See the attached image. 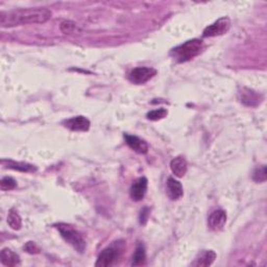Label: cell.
<instances>
[{
    "label": "cell",
    "mask_w": 267,
    "mask_h": 267,
    "mask_svg": "<svg viewBox=\"0 0 267 267\" xmlns=\"http://www.w3.org/2000/svg\"><path fill=\"white\" fill-rule=\"evenodd\" d=\"M53 13L46 7L17 8V10L0 13L1 28H14L27 24H41L47 22Z\"/></svg>",
    "instance_id": "1"
},
{
    "label": "cell",
    "mask_w": 267,
    "mask_h": 267,
    "mask_svg": "<svg viewBox=\"0 0 267 267\" xmlns=\"http://www.w3.org/2000/svg\"><path fill=\"white\" fill-rule=\"evenodd\" d=\"M202 49L203 41L200 39H192L172 49L170 56L174 58L177 62L185 63L199 56Z\"/></svg>",
    "instance_id": "2"
},
{
    "label": "cell",
    "mask_w": 267,
    "mask_h": 267,
    "mask_svg": "<svg viewBox=\"0 0 267 267\" xmlns=\"http://www.w3.org/2000/svg\"><path fill=\"white\" fill-rule=\"evenodd\" d=\"M57 230L59 231V235L66 241L67 243L70 244L75 251L83 254L86 251V241L82 234L72 226L67 225V223L59 222L55 225Z\"/></svg>",
    "instance_id": "3"
},
{
    "label": "cell",
    "mask_w": 267,
    "mask_h": 267,
    "mask_svg": "<svg viewBox=\"0 0 267 267\" xmlns=\"http://www.w3.org/2000/svg\"><path fill=\"white\" fill-rule=\"evenodd\" d=\"M231 28V20L228 17H222V18L215 21L213 24L209 25L204 30L203 37L205 38H212L216 36H221L228 32Z\"/></svg>",
    "instance_id": "4"
},
{
    "label": "cell",
    "mask_w": 267,
    "mask_h": 267,
    "mask_svg": "<svg viewBox=\"0 0 267 267\" xmlns=\"http://www.w3.org/2000/svg\"><path fill=\"white\" fill-rule=\"evenodd\" d=\"M156 74L157 70L153 68L137 67L131 71L130 75H128V80L135 85H143L151 80Z\"/></svg>",
    "instance_id": "5"
},
{
    "label": "cell",
    "mask_w": 267,
    "mask_h": 267,
    "mask_svg": "<svg viewBox=\"0 0 267 267\" xmlns=\"http://www.w3.org/2000/svg\"><path fill=\"white\" fill-rule=\"evenodd\" d=\"M148 178L144 177L137 178L130 189L131 199L135 202L142 201L144 199L146 192H148Z\"/></svg>",
    "instance_id": "6"
},
{
    "label": "cell",
    "mask_w": 267,
    "mask_h": 267,
    "mask_svg": "<svg viewBox=\"0 0 267 267\" xmlns=\"http://www.w3.org/2000/svg\"><path fill=\"white\" fill-rule=\"evenodd\" d=\"M64 126L72 132H87L90 130L91 122L85 116H76L64 121Z\"/></svg>",
    "instance_id": "7"
},
{
    "label": "cell",
    "mask_w": 267,
    "mask_h": 267,
    "mask_svg": "<svg viewBox=\"0 0 267 267\" xmlns=\"http://www.w3.org/2000/svg\"><path fill=\"white\" fill-rule=\"evenodd\" d=\"M239 99L241 103H243L246 107H257L259 106L262 101L261 94L257 93L251 89L243 88L239 92Z\"/></svg>",
    "instance_id": "8"
},
{
    "label": "cell",
    "mask_w": 267,
    "mask_h": 267,
    "mask_svg": "<svg viewBox=\"0 0 267 267\" xmlns=\"http://www.w3.org/2000/svg\"><path fill=\"white\" fill-rule=\"evenodd\" d=\"M117 257H118L117 249L113 246H109V247L103 249V251L99 254L98 259L95 263V266H97V267L111 266L117 259Z\"/></svg>",
    "instance_id": "9"
},
{
    "label": "cell",
    "mask_w": 267,
    "mask_h": 267,
    "mask_svg": "<svg viewBox=\"0 0 267 267\" xmlns=\"http://www.w3.org/2000/svg\"><path fill=\"white\" fill-rule=\"evenodd\" d=\"M227 222V213L223 210H216L209 216L208 226L211 231L218 232L223 229Z\"/></svg>",
    "instance_id": "10"
},
{
    "label": "cell",
    "mask_w": 267,
    "mask_h": 267,
    "mask_svg": "<svg viewBox=\"0 0 267 267\" xmlns=\"http://www.w3.org/2000/svg\"><path fill=\"white\" fill-rule=\"evenodd\" d=\"M124 139L126 144L128 145V148H132L134 151L144 154L148 151V144L146 143L141 138L133 136V135H128L124 134Z\"/></svg>",
    "instance_id": "11"
},
{
    "label": "cell",
    "mask_w": 267,
    "mask_h": 267,
    "mask_svg": "<svg viewBox=\"0 0 267 267\" xmlns=\"http://www.w3.org/2000/svg\"><path fill=\"white\" fill-rule=\"evenodd\" d=\"M166 194L171 201H178L184 194L183 186L178 179L174 178H169L166 185Z\"/></svg>",
    "instance_id": "12"
},
{
    "label": "cell",
    "mask_w": 267,
    "mask_h": 267,
    "mask_svg": "<svg viewBox=\"0 0 267 267\" xmlns=\"http://www.w3.org/2000/svg\"><path fill=\"white\" fill-rule=\"evenodd\" d=\"M170 169L177 178H183L187 174V161L184 157L178 156L170 162Z\"/></svg>",
    "instance_id": "13"
},
{
    "label": "cell",
    "mask_w": 267,
    "mask_h": 267,
    "mask_svg": "<svg viewBox=\"0 0 267 267\" xmlns=\"http://www.w3.org/2000/svg\"><path fill=\"white\" fill-rule=\"evenodd\" d=\"M0 261L4 266L14 267L20 264V257L10 248H3L0 253Z\"/></svg>",
    "instance_id": "14"
},
{
    "label": "cell",
    "mask_w": 267,
    "mask_h": 267,
    "mask_svg": "<svg viewBox=\"0 0 267 267\" xmlns=\"http://www.w3.org/2000/svg\"><path fill=\"white\" fill-rule=\"evenodd\" d=\"M215 259H216V254H215V252L204 251L199 255V257L196 258L193 265L197 267H207V266L212 265Z\"/></svg>",
    "instance_id": "15"
},
{
    "label": "cell",
    "mask_w": 267,
    "mask_h": 267,
    "mask_svg": "<svg viewBox=\"0 0 267 267\" xmlns=\"http://www.w3.org/2000/svg\"><path fill=\"white\" fill-rule=\"evenodd\" d=\"M146 260V252H145V247L143 243L139 242L136 246V251L133 256V260H132V265L133 266H140L145 263Z\"/></svg>",
    "instance_id": "16"
},
{
    "label": "cell",
    "mask_w": 267,
    "mask_h": 267,
    "mask_svg": "<svg viewBox=\"0 0 267 267\" xmlns=\"http://www.w3.org/2000/svg\"><path fill=\"white\" fill-rule=\"evenodd\" d=\"M7 223L13 230L19 231L22 227V219L20 217L19 213L15 209H11L7 215Z\"/></svg>",
    "instance_id": "17"
},
{
    "label": "cell",
    "mask_w": 267,
    "mask_h": 267,
    "mask_svg": "<svg viewBox=\"0 0 267 267\" xmlns=\"http://www.w3.org/2000/svg\"><path fill=\"white\" fill-rule=\"evenodd\" d=\"M7 168L14 169V170H17V171H21V172H33V171L37 170L36 166L29 164V163L15 162V161H8L7 162Z\"/></svg>",
    "instance_id": "18"
},
{
    "label": "cell",
    "mask_w": 267,
    "mask_h": 267,
    "mask_svg": "<svg viewBox=\"0 0 267 267\" xmlns=\"http://www.w3.org/2000/svg\"><path fill=\"white\" fill-rule=\"evenodd\" d=\"M61 29L62 32H64L65 34H73V33H79L80 32V29L77 25L75 24V22L70 21V20H65L61 23Z\"/></svg>",
    "instance_id": "19"
},
{
    "label": "cell",
    "mask_w": 267,
    "mask_h": 267,
    "mask_svg": "<svg viewBox=\"0 0 267 267\" xmlns=\"http://www.w3.org/2000/svg\"><path fill=\"white\" fill-rule=\"evenodd\" d=\"M253 179L256 183H264L267 179V172H266V166L262 165L257 167L253 172Z\"/></svg>",
    "instance_id": "20"
},
{
    "label": "cell",
    "mask_w": 267,
    "mask_h": 267,
    "mask_svg": "<svg viewBox=\"0 0 267 267\" xmlns=\"http://www.w3.org/2000/svg\"><path fill=\"white\" fill-rule=\"evenodd\" d=\"M167 114H168V111L166 109L161 108V109H157V110L148 112L146 117H148V120H151V121H157V120L165 118Z\"/></svg>",
    "instance_id": "21"
},
{
    "label": "cell",
    "mask_w": 267,
    "mask_h": 267,
    "mask_svg": "<svg viewBox=\"0 0 267 267\" xmlns=\"http://www.w3.org/2000/svg\"><path fill=\"white\" fill-rule=\"evenodd\" d=\"M16 187H17V182L13 178L6 177L0 180V189H1L2 191H10L15 189Z\"/></svg>",
    "instance_id": "22"
},
{
    "label": "cell",
    "mask_w": 267,
    "mask_h": 267,
    "mask_svg": "<svg viewBox=\"0 0 267 267\" xmlns=\"http://www.w3.org/2000/svg\"><path fill=\"white\" fill-rule=\"evenodd\" d=\"M24 251L31 255H36L41 252V249L36 243L32 242V241H29V242L24 245Z\"/></svg>",
    "instance_id": "23"
},
{
    "label": "cell",
    "mask_w": 267,
    "mask_h": 267,
    "mask_svg": "<svg viewBox=\"0 0 267 267\" xmlns=\"http://www.w3.org/2000/svg\"><path fill=\"white\" fill-rule=\"evenodd\" d=\"M149 216V210L148 208H144L140 213V223L141 225H145Z\"/></svg>",
    "instance_id": "24"
}]
</instances>
